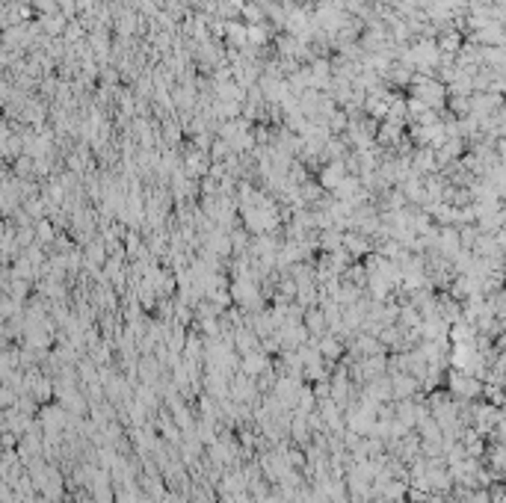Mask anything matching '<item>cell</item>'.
<instances>
[{
  "label": "cell",
  "mask_w": 506,
  "mask_h": 503,
  "mask_svg": "<svg viewBox=\"0 0 506 503\" xmlns=\"http://www.w3.org/2000/svg\"><path fill=\"white\" fill-rule=\"evenodd\" d=\"M234 299H237V305H243L246 311H258L261 308V291H258V284L255 279H237L234 281Z\"/></svg>",
  "instance_id": "6da1fadb"
},
{
  "label": "cell",
  "mask_w": 506,
  "mask_h": 503,
  "mask_svg": "<svg viewBox=\"0 0 506 503\" xmlns=\"http://www.w3.org/2000/svg\"><path fill=\"white\" fill-rule=\"evenodd\" d=\"M36 237H39V243H51L53 240V231H51V222H39V231H36Z\"/></svg>",
  "instance_id": "52a82bcc"
},
{
  "label": "cell",
  "mask_w": 506,
  "mask_h": 503,
  "mask_svg": "<svg viewBox=\"0 0 506 503\" xmlns=\"http://www.w3.org/2000/svg\"><path fill=\"white\" fill-rule=\"evenodd\" d=\"M415 98L426 107H441L444 104V86L436 80H426V83H417L415 86Z\"/></svg>",
  "instance_id": "7a4b0ae2"
},
{
  "label": "cell",
  "mask_w": 506,
  "mask_h": 503,
  "mask_svg": "<svg viewBox=\"0 0 506 503\" xmlns=\"http://www.w3.org/2000/svg\"><path fill=\"white\" fill-rule=\"evenodd\" d=\"M343 249L350 252V255H365V252H370V240L365 237V234H343Z\"/></svg>",
  "instance_id": "277c9868"
},
{
  "label": "cell",
  "mask_w": 506,
  "mask_h": 503,
  "mask_svg": "<svg viewBox=\"0 0 506 503\" xmlns=\"http://www.w3.org/2000/svg\"><path fill=\"white\" fill-rule=\"evenodd\" d=\"M343 178H346V166H343L341 160H335V163H331V166H326V169H323V175H320V184L326 186V190H331V193H335L338 186L343 184Z\"/></svg>",
  "instance_id": "3957f363"
},
{
  "label": "cell",
  "mask_w": 506,
  "mask_h": 503,
  "mask_svg": "<svg viewBox=\"0 0 506 503\" xmlns=\"http://www.w3.org/2000/svg\"><path fill=\"white\" fill-rule=\"evenodd\" d=\"M438 48H441V51H456V48H459V36H456V33H450V36H441Z\"/></svg>",
  "instance_id": "8992f818"
},
{
  "label": "cell",
  "mask_w": 506,
  "mask_h": 503,
  "mask_svg": "<svg viewBox=\"0 0 506 503\" xmlns=\"http://www.w3.org/2000/svg\"><path fill=\"white\" fill-rule=\"evenodd\" d=\"M320 352H323V355H331V358L341 355V340H338L335 335H326V338L320 340Z\"/></svg>",
  "instance_id": "5b68a950"
}]
</instances>
